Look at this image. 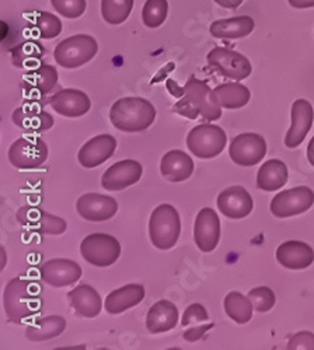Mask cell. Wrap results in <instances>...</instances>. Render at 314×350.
I'll use <instances>...</instances> for the list:
<instances>
[{"label":"cell","instance_id":"obj_1","mask_svg":"<svg viewBox=\"0 0 314 350\" xmlns=\"http://www.w3.org/2000/svg\"><path fill=\"white\" fill-rule=\"evenodd\" d=\"M41 304V286L37 282L17 276L6 284L3 307L12 323L23 324L40 312Z\"/></svg>","mask_w":314,"mask_h":350},{"label":"cell","instance_id":"obj_2","mask_svg":"<svg viewBox=\"0 0 314 350\" xmlns=\"http://www.w3.org/2000/svg\"><path fill=\"white\" fill-rule=\"evenodd\" d=\"M174 112L189 120L201 116L207 121H218L222 116V105L208 83L191 76L183 89V97L174 105Z\"/></svg>","mask_w":314,"mask_h":350},{"label":"cell","instance_id":"obj_3","mask_svg":"<svg viewBox=\"0 0 314 350\" xmlns=\"http://www.w3.org/2000/svg\"><path fill=\"white\" fill-rule=\"evenodd\" d=\"M156 109L151 101L140 97H125L112 104L109 121L121 132H144L153 125Z\"/></svg>","mask_w":314,"mask_h":350},{"label":"cell","instance_id":"obj_4","mask_svg":"<svg viewBox=\"0 0 314 350\" xmlns=\"http://www.w3.org/2000/svg\"><path fill=\"white\" fill-rule=\"evenodd\" d=\"M180 232L181 220L174 206L163 203L152 212L149 220V236L156 248L163 251L171 250L177 244Z\"/></svg>","mask_w":314,"mask_h":350},{"label":"cell","instance_id":"obj_5","mask_svg":"<svg viewBox=\"0 0 314 350\" xmlns=\"http://www.w3.org/2000/svg\"><path fill=\"white\" fill-rule=\"evenodd\" d=\"M99 52L96 38L79 34L61 41L55 48L53 56L60 66L66 69H76L90 62Z\"/></svg>","mask_w":314,"mask_h":350},{"label":"cell","instance_id":"obj_6","mask_svg":"<svg viewBox=\"0 0 314 350\" xmlns=\"http://www.w3.org/2000/svg\"><path fill=\"white\" fill-rule=\"evenodd\" d=\"M224 131L213 124H202L192 128L187 136V148L198 159H215L226 148Z\"/></svg>","mask_w":314,"mask_h":350},{"label":"cell","instance_id":"obj_7","mask_svg":"<svg viewBox=\"0 0 314 350\" xmlns=\"http://www.w3.org/2000/svg\"><path fill=\"white\" fill-rule=\"evenodd\" d=\"M80 254L90 265L107 268L118 260L121 255V244L116 237L96 232L81 241Z\"/></svg>","mask_w":314,"mask_h":350},{"label":"cell","instance_id":"obj_8","mask_svg":"<svg viewBox=\"0 0 314 350\" xmlns=\"http://www.w3.org/2000/svg\"><path fill=\"white\" fill-rule=\"evenodd\" d=\"M48 159V146L41 137H20L12 143L9 161L18 170H34Z\"/></svg>","mask_w":314,"mask_h":350},{"label":"cell","instance_id":"obj_9","mask_svg":"<svg viewBox=\"0 0 314 350\" xmlns=\"http://www.w3.org/2000/svg\"><path fill=\"white\" fill-rule=\"evenodd\" d=\"M208 65L222 76L236 81L244 80L251 75V64L247 57L229 48H213L208 53Z\"/></svg>","mask_w":314,"mask_h":350},{"label":"cell","instance_id":"obj_10","mask_svg":"<svg viewBox=\"0 0 314 350\" xmlns=\"http://www.w3.org/2000/svg\"><path fill=\"white\" fill-rule=\"evenodd\" d=\"M314 203V192L309 187H296L279 192L271 202L275 217L285 219L307 212Z\"/></svg>","mask_w":314,"mask_h":350},{"label":"cell","instance_id":"obj_11","mask_svg":"<svg viewBox=\"0 0 314 350\" xmlns=\"http://www.w3.org/2000/svg\"><path fill=\"white\" fill-rule=\"evenodd\" d=\"M17 220L28 231L47 236H61L68 228V224L62 217L51 215L36 206L20 208Z\"/></svg>","mask_w":314,"mask_h":350},{"label":"cell","instance_id":"obj_12","mask_svg":"<svg viewBox=\"0 0 314 350\" xmlns=\"http://www.w3.org/2000/svg\"><path fill=\"white\" fill-rule=\"evenodd\" d=\"M267 154V143L257 133H241L229 146L232 161L241 167H251L263 161Z\"/></svg>","mask_w":314,"mask_h":350},{"label":"cell","instance_id":"obj_13","mask_svg":"<svg viewBox=\"0 0 314 350\" xmlns=\"http://www.w3.org/2000/svg\"><path fill=\"white\" fill-rule=\"evenodd\" d=\"M12 121L27 133H41L53 126L52 115L48 113L44 109L42 103L36 98L16 108L12 115Z\"/></svg>","mask_w":314,"mask_h":350},{"label":"cell","instance_id":"obj_14","mask_svg":"<svg viewBox=\"0 0 314 350\" xmlns=\"http://www.w3.org/2000/svg\"><path fill=\"white\" fill-rule=\"evenodd\" d=\"M77 213L88 221H107L118 212L117 200L101 193H86L76 202Z\"/></svg>","mask_w":314,"mask_h":350},{"label":"cell","instance_id":"obj_15","mask_svg":"<svg viewBox=\"0 0 314 350\" xmlns=\"http://www.w3.org/2000/svg\"><path fill=\"white\" fill-rule=\"evenodd\" d=\"M220 240V220L218 213L211 208L199 211L195 219L194 241L202 252H212Z\"/></svg>","mask_w":314,"mask_h":350},{"label":"cell","instance_id":"obj_16","mask_svg":"<svg viewBox=\"0 0 314 350\" xmlns=\"http://www.w3.org/2000/svg\"><path fill=\"white\" fill-rule=\"evenodd\" d=\"M142 172L140 163L135 160H122L111 165L103 175L101 185L107 191H122L139 183Z\"/></svg>","mask_w":314,"mask_h":350},{"label":"cell","instance_id":"obj_17","mask_svg":"<svg viewBox=\"0 0 314 350\" xmlns=\"http://www.w3.org/2000/svg\"><path fill=\"white\" fill-rule=\"evenodd\" d=\"M81 278V268L72 259H51L41 267V279L52 287H66Z\"/></svg>","mask_w":314,"mask_h":350},{"label":"cell","instance_id":"obj_18","mask_svg":"<svg viewBox=\"0 0 314 350\" xmlns=\"http://www.w3.org/2000/svg\"><path fill=\"white\" fill-rule=\"evenodd\" d=\"M117 149V139L111 135H99L86 142L77 159L84 168H96L112 157Z\"/></svg>","mask_w":314,"mask_h":350},{"label":"cell","instance_id":"obj_19","mask_svg":"<svg viewBox=\"0 0 314 350\" xmlns=\"http://www.w3.org/2000/svg\"><path fill=\"white\" fill-rule=\"evenodd\" d=\"M292 125L285 136V144L289 149H296L298 146L303 143L309 131L313 126L314 121V111L309 101L306 100H296L292 105L291 111Z\"/></svg>","mask_w":314,"mask_h":350},{"label":"cell","instance_id":"obj_20","mask_svg":"<svg viewBox=\"0 0 314 350\" xmlns=\"http://www.w3.org/2000/svg\"><path fill=\"white\" fill-rule=\"evenodd\" d=\"M254 208L251 195L243 187H231L218 196V209L229 219H244Z\"/></svg>","mask_w":314,"mask_h":350},{"label":"cell","instance_id":"obj_21","mask_svg":"<svg viewBox=\"0 0 314 350\" xmlns=\"http://www.w3.org/2000/svg\"><path fill=\"white\" fill-rule=\"evenodd\" d=\"M48 103L60 115L68 116V118H79L92 108V101L88 94L75 89L58 92L49 98Z\"/></svg>","mask_w":314,"mask_h":350},{"label":"cell","instance_id":"obj_22","mask_svg":"<svg viewBox=\"0 0 314 350\" xmlns=\"http://www.w3.org/2000/svg\"><path fill=\"white\" fill-rule=\"evenodd\" d=\"M276 260L288 269H306L314 262V251L306 243L287 241L278 247Z\"/></svg>","mask_w":314,"mask_h":350},{"label":"cell","instance_id":"obj_23","mask_svg":"<svg viewBox=\"0 0 314 350\" xmlns=\"http://www.w3.org/2000/svg\"><path fill=\"white\" fill-rule=\"evenodd\" d=\"M68 301L77 315L94 318L101 312L103 301L97 290L89 284H79L68 293Z\"/></svg>","mask_w":314,"mask_h":350},{"label":"cell","instance_id":"obj_24","mask_svg":"<svg viewBox=\"0 0 314 350\" xmlns=\"http://www.w3.org/2000/svg\"><path fill=\"white\" fill-rule=\"evenodd\" d=\"M145 299V287L142 284H127L111 291L104 301V308L108 314L117 315L138 304Z\"/></svg>","mask_w":314,"mask_h":350},{"label":"cell","instance_id":"obj_25","mask_svg":"<svg viewBox=\"0 0 314 350\" xmlns=\"http://www.w3.org/2000/svg\"><path fill=\"white\" fill-rule=\"evenodd\" d=\"M179 308L168 300L155 303L146 315V328L151 334H163L179 324Z\"/></svg>","mask_w":314,"mask_h":350},{"label":"cell","instance_id":"obj_26","mask_svg":"<svg viewBox=\"0 0 314 350\" xmlns=\"http://www.w3.org/2000/svg\"><path fill=\"white\" fill-rule=\"evenodd\" d=\"M160 172L171 183H183L194 174V161L191 156L181 150H171L163 156Z\"/></svg>","mask_w":314,"mask_h":350},{"label":"cell","instance_id":"obj_27","mask_svg":"<svg viewBox=\"0 0 314 350\" xmlns=\"http://www.w3.org/2000/svg\"><path fill=\"white\" fill-rule=\"evenodd\" d=\"M211 34L215 38L237 40L250 36L254 30V20L248 16L216 20L211 25Z\"/></svg>","mask_w":314,"mask_h":350},{"label":"cell","instance_id":"obj_28","mask_svg":"<svg viewBox=\"0 0 314 350\" xmlns=\"http://www.w3.org/2000/svg\"><path fill=\"white\" fill-rule=\"evenodd\" d=\"M288 167L283 161L272 159L265 161L257 174V187L263 191H276L288 183Z\"/></svg>","mask_w":314,"mask_h":350},{"label":"cell","instance_id":"obj_29","mask_svg":"<svg viewBox=\"0 0 314 350\" xmlns=\"http://www.w3.org/2000/svg\"><path fill=\"white\" fill-rule=\"evenodd\" d=\"M58 84V72L51 65H41L37 69L28 70L24 76V89L28 93L45 96Z\"/></svg>","mask_w":314,"mask_h":350},{"label":"cell","instance_id":"obj_30","mask_svg":"<svg viewBox=\"0 0 314 350\" xmlns=\"http://www.w3.org/2000/svg\"><path fill=\"white\" fill-rule=\"evenodd\" d=\"M66 329V319L60 315H49L37 319L25 329V336L34 342H44L60 336Z\"/></svg>","mask_w":314,"mask_h":350},{"label":"cell","instance_id":"obj_31","mask_svg":"<svg viewBox=\"0 0 314 350\" xmlns=\"http://www.w3.org/2000/svg\"><path fill=\"white\" fill-rule=\"evenodd\" d=\"M215 96L226 109H239L248 104L251 98V93L246 85L235 81V83H224L218 85L213 90Z\"/></svg>","mask_w":314,"mask_h":350},{"label":"cell","instance_id":"obj_32","mask_svg":"<svg viewBox=\"0 0 314 350\" xmlns=\"http://www.w3.org/2000/svg\"><path fill=\"white\" fill-rule=\"evenodd\" d=\"M44 46L37 41H27L12 49V62L18 69L33 70L42 64Z\"/></svg>","mask_w":314,"mask_h":350},{"label":"cell","instance_id":"obj_33","mask_svg":"<svg viewBox=\"0 0 314 350\" xmlns=\"http://www.w3.org/2000/svg\"><path fill=\"white\" fill-rule=\"evenodd\" d=\"M252 303L239 291H231L224 299V311L227 317L237 324H247L252 318Z\"/></svg>","mask_w":314,"mask_h":350},{"label":"cell","instance_id":"obj_34","mask_svg":"<svg viewBox=\"0 0 314 350\" xmlns=\"http://www.w3.org/2000/svg\"><path fill=\"white\" fill-rule=\"evenodd\" d=\"M133 8V0H101L103 18L112 25L128 20Z\"/></svg>","mask_w":314,"mask_h":350},{"label":"cell","instance_id":"obj_35","mask_svg":"<svg viewBox=\"0 0 314 350\" xmlns=\"http://www.w3.org/2000/svg\"><path fill=\"white\" fill-rule=\"evenodd\" d=\"M168 14L167 0H146V3L142 10V18L144 24L149 28L160 27Z\"/></svg>","mask_w":314,"mask_h":350},{"label":"cell","instance_id":"obj_36","mask_svg":"<svg viewBox=\"0 0 314 350\" xmlns=\"http://www.w3.org/2000/svg\"><path fill=\"white\" fill-rule=\"evenodd\" d=\"M36 20L37 31L42 40H52L62 33L61 20L51 13L42 12L37 16Z\"/></svg>","mask_w":314,"mask_h":350},{"label":"cell","instance_id":"obj_37","mask_svg":"<svg viewBox=\"0 0 314 350\" xmlns=\"http://www.w3.org/2000/svg\"><path fill=\"white\" fill-rule=\"evenodd\" d=\"M247 297L251 300L254 310L259 311V312L270 311L275 306V301H276L274 291L270 287H265V286L255 287V288L250 290V293H248Z\"/></svg>","mask_w":314,"mask_h":350},{"label":"cell","instance_id":"obj_38","mask_svg":"<svg viewBox=\"0 0 314 350\" xmlns=\"http://www.w3.org/2000/svg\"><path fill=\"white\" fill-rule=\"evenodd\" d=\"M52 6L66 18H77L86 10V0H51Z\"/></svg>","mask_w":314,"mask_h":350},{"label":"cell","instance_id":"obj_39","mask_svg":"<svg viewBox=\"0 0 314 350\" xmlns=\"http://www.w3.org/2000/svg\"><path fill=\"white\" fill-rule=\"evenodd\" d=\"M209 319V314L207 311V308L202 304H191L189 307H187V310L184 311V315L181 318V325L183 327H189V325H195V324H201L205 323V321Z\"/></svg>","mask_w":314,"mask_h":350},{"label":"cell","instance_id":"obj_40","mask_svg":"<svg viewBox=\"0 0 314 350\" xmlns=\"http://www.w3.org/2000/svg\"><path fill=\"white\" fill-rule=\"evenodd\" d=\"M288 350H314V334L303 331L293 335L287 346Z\"/></svg>","mask_w":314,"mask_h":350},{"label":"cell","instance_id":"obj_41","mask_svg":"<svg viewBox=\"0 0 314 350\" xmlns=\"http://www.w3.org/2000/svg\"><path fill=\"white\" fill-rule=\"evenodd\" d=\"M215 327L213 323L211 324H205V325H198V327H191L189 329H187L184 332V339L188 342H196L201 339L209 329H212Z\"/></svg>","mask_w":314,"mask_h":350},{"label":"cell","instance_id":"obj_42","mask_svg":"<svg viewBox=\"0 0 314 350\" xmlns=\"http://www.w3.org/2000/svg\"><path fill=\"white\" fill-rule=\"evenodd\" d=\"M288 2L295 9H310V8H314V0H288Z\"/></svg>","mask_w":314,"mask_h":350},{"label":"cell","instance_id":"obj_43","mask_svg":"<svg viewBox=\"0 0 314 350\" xmlns=\"http://www.w3.org/2000/svg\"><path fill=\"white\" fill-rule=\"evenodd\" d=\"M215 2L224 9H237L243 3V0H215Z\"/></svg>","mask_w":314,"mask_h":350},{"label":"cell","instance_id":"obj_44","mask_svg":"<svg viewBox=\"0 0 314 350\" xmlns=\"http://www.w3.org/2000/svg\"><path fill=\"white\" fill-rule=\"evenodd\" d=\"M307 159H309V163L314 167V136L311 137V140L307 146Z\"/></svg>","mask_w":314,"mask_h":350}]
</instances>
